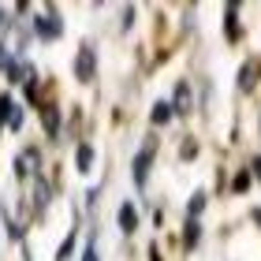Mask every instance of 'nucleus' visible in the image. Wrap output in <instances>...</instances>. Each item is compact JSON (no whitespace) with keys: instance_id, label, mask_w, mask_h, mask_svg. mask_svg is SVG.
Instances as JSON below:
<instances>
[{"instance_id":"nucleus-1","label":"nucleus","mask_w":261,"mask_h":261,"mask_svg":"<svg viewBox=\"0 0 261 261\" xmlns=\"http://www.w3.org/2000/svg\"><path fill=\"white\" fill-rule=\"evenodd\" d=\"M0 123L11 127V130L22 127V109H19V105L11 101V97H0Z\"/></svg>"},{"instance_id":"nucleus-2","label":"nucleus","mask_w":261,"mask_h":261,"mask_svg":"<svg viewBox=\"0 0 261 261\" xmlns=\"http://www.w3.org/2000/svg\"><path fill=\"white\" fill-rule=\"evenodd\" d=\"M149 161H153V146L146 142V149L135 157V183H138V187H146V179H149V175H146V172H149Z\"/></svg>"},{"instance_id":"nucleus-3","label":"nucleus","mask_w":261,"mask_h":261,"mask_svg":"<svg viewBox=\"0 0 261 261\" xmlns=\"http://www.w3.org/2000/svg\"><path fill=\"white\" fill-rule=\"evenodd\" d=\"M75 71H79V79H90V75H93V49H90V45H82Z\"/></svg>"},{"instance_id":"nucleus-4","label":"nucleus","mask_w":261,"mask_h":261,"mask_svg":"<svg viewBox=\"0 0 261 261\" xmlns=\"http://www.w3.org/2000/svg\"><path fill=\"white\" fill-rule=\"evenodd\" d=\"M38 34H41V38H60V19H56V11L49 8V19H38Z\"/></svg>"},{"instance_id":"nucleus-5","label":"nucleus","mask_w":261,"mask_h":261,"mask_svg":"<svg viewBox=\"0 0 261 261\" xmlns=\"http://www.w3.org/2000/svg\"><path fill=\"white\" fill-rule=\"evenodd\" d=\"M175 109H179V116L191 112V86H187V82H179V86H175Z\"/></svg>"},{"instance_id":"nucleus-6","label":"nucleus","mask_w":261,"mask_h":261,"mask_svg":"<svg viewBox=\"0 0 261 261\" xmlns=\"http://www.w3.org/2000/svg\"><path fill=\"white\" fill-rule=\"evenodd\" d=\"M135 224H138V213H135V205L127 201V205L120 209V228H123V231H135Z\"/></svg>"},{"instance_id":"nucleus-7","label":"nucleus","mask_w":261,"mask_h":261,"mask_svg":"<svg viewBox=\"0 0 261 261\" xmlns=\"http://www.w3.org/2000/svg\"><path fill=\"white\" fill-rule=\"evenodd\" d=\"M34 164H38V149H27V153L19 157V164H15V168H19V175H30V168H34Z\"/></svg>"},{"instance_id":"nucleus-8","label":"nucleus","mask_w":261,"mask_h":261,"mask_svg":"<svg viewBox=\"0 0 261 261\" xmlns=\"http://www.w3.org/2000/svg\"><path fill=\"white\" fill-rule=\"evenodd\" d=\"M168 120H172V105L157 101V105H153V123H168Z\"/></svg>"},{"instance_id":"nucleus-9","label":"nucleus","mask_w":261,"mask_h":261,"mask_svg":"<svg viewBox=\"0 0 261 261\" xmlns=\"http://www.w3.org/2000/svg\"><path fill=\"white\" fill-rule=\"evenodd\" d=\"M235 15H239V4L228 8V38H239V19H235Z\"/></svg>"},{"instance_id":"nucleus-10","label":"nucleus","mask_w":261,"mask_h":261,"mask_svg":"<svg viewBox=\"0 0 261 261\" xmlns=\"http://www.w3.org/2000/svg\"><path fill=\"white\" fill-rule=\"evenodd\" d=\"M90 164H93V149H90V146H82V149H79V168L86 172Z\"/></svg>"},{"instance_id":"nucleus-11","label":"nucleus","mask_w":261,"mask_h":261,"mask_svg":"<svg viewBox=\"0 0 261 261\" xmlns=\"http://www.w3.org/2000/svg\"><path fill=\"white\" fill-rule=\"evenodd\" d=\"M201 205H205V194H194V198H191V205H187V209H191V217H198Z\"/></svg>"},{"instance_id":"nucleus-12","label":"nucleus","mask_w":261,"mask_h":261,"mask_svg":"<svg viewBox=\"0 0 261 261\" xmlns=\"http://www.w3.org/2000/svg\"><path fill=\"white\" fill-rule=\"evenodd\" d=\"M250 82H254V67H243V75H239V86H243V90H250Z\"/></svg>"},{"instance_id":"nucleus-13","label":"nucleus","mask_w":261,"mask_h":261,"mask_svg":"<svg viewBox=\"0 0 261 261\" xmlns=\"http://www.w3.org/2000/svg\"><path fill=\"white\" fill-rule=\"evenodd\" d=\"M198 224H187V246H198Z\"/></svg>"},{"instance_id":"nucleus-14","label":"nucleus","mask_w":261,"mask_h":261,"mask_svg":"<svg viewBox=\"0 0 261 261\" xmlns=\"http://www.w3.org/2000/svg\"><path fill=\"white\" fill-rule=\"evenodd\" d=\"M82 261H97V250L90 246V250H86V257H82Z\"/></svg>"},{"instance_id":"nucleus-15","label":"nucleus","mask_w":261,"mask_h":261,"mask_svg":"<svg viewBox=\"0 0 261 261\" xmlns=\"http://www.w3.org/2000/svg\"><path fill=\"white\" fill-rule=\"evenodd\" d=\"M0 30H4V8H0Z\"/></svg>"},{"instance_id":"nucleus-16","label":"nucleus","mask_w":261,"mask_h":261,"mask_svg":"<svg viewBox=\"0 0 261 261\" xmlns=\"http://www.w3.org/2000/svg\"><path fill=\"white\" fill-rule=\"evenodd\" d=\"M0 64H4V49H0Z\"/></svg>"}]
</instances>
